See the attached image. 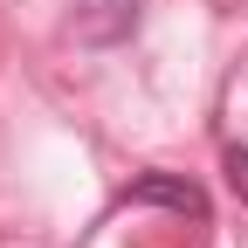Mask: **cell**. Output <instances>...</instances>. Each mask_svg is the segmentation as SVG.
Returning <instances> with one entry per match:
<instances>
[{
    "label": "cell",
    "mask_w": 248,
    "mask_h": 248,
    "mask_svg": "<svg viewBox=\"0 0 248 248\" xmlns=\"http://www.w3.org/2000/svg\"><path fill=\"white\" fill-rule=\"evenodd\" d=\"M152 200L172 207V214H193V221L207 214V193H200L193 179H166V172H152V179H138V186H124V207H152Z\"/></svg>",
    "instance_id": "cell-1"
},
{
    "label": "cell",
    "mask_w": 248,
    "mask_h": 248,
    "mask_svg": "<svg viewBox=\"0 0 248 248\" xmlns=\"http://www.w3.org/2000/svg\"><path fill=\"white\" fill-rule=\"evenodd\" d=\"M138 21V0H76V35L83 42H124Z\"/></svg>",
    "instance_id": "cell-2"
},
{
    "label": "cell",
    "mask_w": 248,
    "mask_h": 248,
    "mask_svg": "<svg viewBox=\"0 0 248 248\" xmlns=\"http://www.w3.org/2000/svg\"><path fill=\"white\" fill-rule=\"evenodd\" d=\"M228 186L248 200V145H228Z\"/></svg>",
    "instance_id": "cell-3"
}]
</instances>
